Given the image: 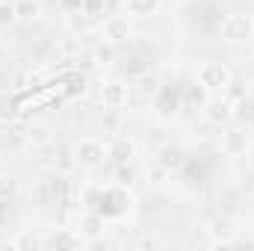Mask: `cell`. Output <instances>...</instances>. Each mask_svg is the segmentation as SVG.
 Segmentation results:
<instances>
[{"label": "cell", "mask_w": 254, "mask_h": 251, "mask_svg": "<svg viewBox=\"0 0 254 251\" xmlns=\"http://www.w3.org/2000/svg\"><path fill=\"white\" fill-rule=\"evenodd\" d=\"M252 33H254V21H252V15H246V12H228L219 21V39L228 42V45L249 42Z\"/></svg>", "instance_id": "1"}, {"label": "cell", "mask_w": 254, "mask_h": 251, "mask_svg": "<svg viewBox=\"0 0 254 251\" xmlns=\"http://www.w3.org/2000/svg\"><path fill=\"white\" fill-rule=\"evenodd\" d=\"M234 80L231 68L225 63H216V60H207V63L198 65L195 71V83L204 89V92H225V86Z\"/></svg>", "instance_id": "2"}, {"label": "cell", "mask_w": 254, "mask_h": 251, "mask_svg": "<svg viewBox=\"0 0 254 251\" xmlns=\"http://www.w3.org/2000/svg\"><path fill=\"white\" fill-rule=\"evenodd\" d=\"M130 207V195H127V189L119 184V187H107L98 192V204L92 207V210H98L104 219H119V216H125V210Z\"/></svg>", "instance_id": "3"}, {"label": "cell", "mask_w": 254, "mask_h": 251, "mask_svg": "<svg viewBox=\"0 0 254 251\" xmlns=\"http://www.w3.org/2000/svg\"><path fill=\"white\" fill-rule=\"evenodd\" d=\"M151 104H154V113L160 119H172L184 110V92L178 86H160L157 95L151 98Z\"/></svg>", "instance_id": "4"}, {"label": "cell", "mask_w": 254, "mask_h": 251, "mask_svg": "<svg viewBox=\"0 0 254 251\" xmlns=\"http://www.w3.org/2000/svg\"><path fill=\"white\" fill-rule=\"evenodd\" d=\"M104 157H107V145H104L101 139H95V136H83V139L74 145V163H77V166L95 169V166L104 163Z\"/></svg>", "instance_id": "5"}, {"label": "cell", "mask_w": 254, "mask_h": 251, "mask_svg": "<svg viewBox=\"0 0 254 251\" xmlns=\"http://www.w3.org/2000/svg\"><path fill=\"white\" fill-rule=\"evenodd\" d=\"M101 39L110 42V45H127L133 39V24H130V15H110L104 18L101 24Z\"/></svg>", "instance_id": "6"}, {"label": "cell", "mask_w": 254, "mask_h": 251, "mask_svg": "<svg viewBox=\"0 0 254 251\" xmlns=\"http://www.w3.org/2000/svg\"><path fill=\"white\" fill-rule=\"evenodd\" d=\"M204 234L210 237L213 246H234L237 237H240V225H237L234 216H216V219L204 228Z\"/></svg>", "instance_id": "7"}, {"label": "cell", "mask_w": 254, "mask_h": 251, "mask_svg": "<svg viewBox=\"0 0 254 251\" xmlns=\"http://www.w3.org/2000/svg\"><path fill=\"white\" fill-rule=\"evenodd\" d=\"M219 148H222V154H228V157H243L249 148H252V133H249V127H231V130H225L222 136H219Z\"/></svg>", "instance_id": "8"}, {"label": "cell", "mask_w": 254, "mask_h": 251, "mask_svg": "<svg viewBox=\"0 0 254 251\" xmlns=\"http://www.w3.org/2000/svg\"><path fill=\"white\" fill-rule=\"evenodd\" d=\"M125 71L127 77H133V80H139V77H145V74H151L154 71V54L148 51V48H136V51H130L125 57Z\"/></svg>", "instance_id": "9"}, {"label": "cell", "mask_w": 254, "mask_h": 251, "mask_svg": "<svg viewBox=\"0 0 254 251\" xmlns=\"http://www.w3.org/2000/svg\"><path fill=\"white\" fill-rule=\"evenodd\" d=\"M83 240H98L101 234H104V216L98 213V210H86V213H80L77 216V228H74Z\"/></svg>", "instance_id": "10"}, {"label": "cell", "mask_w": 254, "mask_h": 251, "mask_svg": "<svg viewBox=\"0 0 254 251\" xmlns=\"http://www.w3.org/2000/svg\"><path fill=\"white\" fill-rule=\"evenodd\" d=\"M157 163H160L169 175H175V172L184 169V163H187V151L178 148V145H160V148H157Z\"/></svg>", "instance_id": "11"}, {"label": "cell", "mask_w": 254, "mask_h": 251, "mask_svg": "<svg viewBox=\"0 0 254 251\" xmlns=\"http://www.w3.org/2000/svg\"><path fill=\"white\" fill-rule=\"evenodd\" d=\"M101 104H104L107 110H122V107H127V86L119 83V80L104 83V89H101Z\"/></svg>", "instance_id": "12"}, {"label": "cell", "mask_w": 254, "mask_h": 251, "mask_svg": "<svg viewBox=\"0 0 254 251\" xmlns=\"http://www.w3.org/2000/svg\"><path fill=\"white\" fill-rule=\"evenodd\" d=\"M80 246H83V237L74 228H60L57 234L45 237V249H80Z\"/></svg>", "instance_id": "13"}, {"label": "cell", "mask_w": 254, "mask_h": 251, "mask_svg": "<svg viewBox=\"0 0 254 251\" xmlns=\"http://www.w3.org/2000/svg\"><path fill=\"white\" fill-rule=\"evenodd\" d=\"M234 116V110H231V104L225 101V98H213V101H204V119L207 122H213V125H225L228 119Z\"/></svg>", "instance_id": "14"}, {"label": "cell", "mask_w": 254, "mask_h": 251, "mask_svg": "<svg viewBox=\"0 0 254 251\" xmlns=\"http://www.w3.org/2000/svg\"><path fill=\"white\" fill-rule=\"evenodd\" d=\"M107 157H113V163H116V166L130 163V160L136 157V142H133V139H127V136H119L113 145H107Z\"/></svg>", "instance_id": "15"}, {"label": "cell", "mask_w": 254, "mask_h": 251, "mask_svg": "<svg viewBox=\"0 0 254 251\" xmlns=\"http://www.w3.org/2000/svg\"><path fill=\"white\" fill-rule=\"evenodd\" d=\"M122 9L130 18H151L160 12V0H122Z\"/></svg>", "instance_id": "16"}, {"label": "cell", "mask_w": 254, "mask_h": 251, "mask_svg": "<svg viewBox=\"0 0 254 251\" xmlns=\"http://www.w3.org/2000/svg\"><path fill=\"white\" fill-rule=\"evenodd\" d=\"M18 116H21L18 98L12 92H0V125H12Z\"/></svg>", "instance_id": "17"}, {"label": "cell", "mask_w": 254, "mask_h": 251, "mask_svg": "<svg viewBox=\"0 0 254 251\" xmlns=\"http://www.w3.org/2000/svg\"><path fill=\"white\" fill-rule=\"evenodd\" d=\"M15 15L21 24H33L42 15V0H15Z\"/></svg>", "instance_id": "18"}, {"label": "cell", "mask_w": 254, "mask_h": 251, "mask_svg": "<svg viewBox=\"0 0 254 251\" xmlns=\"http://www.w3.org/2000/svg\"><path fill=\"white\" fill-rule=\"evenodd\" d=\"M9 246H12V249H45V237H39V234H33V231H21Z\"/></svg>", "instance_id": "19"}, {"label": "cell", "mask_w": 254, "mask_h": 251, "mask_svg": "<svg viewBox=\"0 0 254 251\" xmlns=\"http://www.w3.org/2000/svg\"><path fill=\"white\" fill-rule=\"evenodd\" d=\"M24 136H27V142L36 148V145H45V142H51L54 139V133H51V127L45 125H30L27 130H24Z\"/></svg>", "instance_id": "20"}, {"label": "cell", "mask_w": 254, "mask_h": 251, "mask_svg": "<svg viewBox=\"0 0 254 251\" xmlns=\"http://www.w3.org/2000/svg\"><path fill=\"white\" fill-rule=\"evenodd\" d=\"M234 107H237V119H240L246 127H254V98L252 95H246V98L237 101Z\"/></svg>", "instance_id": "21"}, {"label": "cell", "mask_w": 254, "mask_h": 251, "mask_svg": "<svg viewBox=\"0 0 254 251\" xmlns=\"http://www.w3.org/2000/svg\"><path fill=\"white\" fill-rule=\"evenodd\" d=\"M92 57H95V63L98 65H107V63H113L116 60V45H110V42H98L95 45V51H92Z\"/></svg>", "instance_id": "22"}, {"label": "cell", "mask_w": 254, "mask_h": 251, "mask_svg": "<svg viewBox=\"0 0 254 251\" xmlns=\"http://www.w3.org/2000/svg\"><path fill=\"white\" fill-rule=\"evenodd\" d=\"M18 15H15V0H0V27L6 24H15Z\"/></svg>", "instance_id": "23"}, {"label": "cell", "mask_w": 254, "mask_h": 251, "mask_svg": "<svg viewBox=\"0 0 254 251\" xmlns=\"http://www.w3.org/2000/svg\"><path fill=\"white\" fill-rule=\"evenodd\" d=\"M104 6H107V0H83V15L86 18H98L104 12Z\"/></svg>", "instance_id": "24"}, {"label": "cell", "mask_w": 254, "mask_h": 251, "mask_svg": "<svg viewBox=\"0 0 254 251\" xmlns=\"http://www.w3.org/2000/svg\"><path fill=\"white\" fill-rule=\"evenodd\" d=\"M60 54H65V57L80 54V42H77V39H63V42H60Z\"/></svg>", "instance_id": "25"}, {"label": "cell", "mask_w": 254, "mask_h": 251, "mask_svg": "<svg viewBox=\"0 0 254 251\" xmlns=\"http://www.w3.org/2000/svg\"><path fill=\"white\" fill-rule=\"evenodd\" d=\"M12 192H15V181L9 175H0V198H12Z\"/></svg>", "instance_id": "26"}, {"label": "cell", "mask_w": 254, "mask_h": 251, "mask_svg": "<svg viewBox=\"0 0 254 251\" xmlns=\"http://www.w3.org/2000/svg\"><path fill=\"white\" fill-rule=\"evenodd\" d=\"M119 184H122V187H130V184H133V169H127V163H122V166H119Z\"/></svg>", "instance_id": "27"}, {"label": "cell", "mask_w": 254, "mask_h": 251, "mask_svg": "<svg viewBox=\"0 0 254 251\" xmlns=\"http://www.w3.org/2000/svg\"><path fill=\"white\" fill-rule=\"evenodd\" d=\"M60 6L65 12H80L83 15V0H60Z\"/></svg>", "instance_id": "28"}, {"label": "cell", "mask_w": 254, "mask_h": 251, "mask_svg": "<svg viewBox=\"0 0 254 251\" xmlns=\"http://www.w3.org/2000/svg\"><path fill=\"white\" fill-rule=\"evenodd\" d=\"M9 219V198H0V225Z\"/></svg>", "instance_id": "29"}, {"label": "cell", "mask_w": 254, "mask_h": 251, "mask_svg": "<svg viewBox=\"0 0 254 251\" xmlns=\"http://www.w3.org/2000/svg\"><path fill=\"white\" fill-rule=\"evenodd\" d=\"M136 246H139V249H157L160 243H157V240H139Z\"/></svg>", "instance_id": "30"}, {"label": "cell", "mask_w": 254, "mask_h": 251, "mask_svg": "<svg viewBox=\"0 0 254 251\" xmlns=\"http://www.w3.org/2000/svg\"><path fill=\"white\" fill-rule=\"evenodd\" d=\"M246 157H249V169H252V172H254V142H252V148L246 151Z\"/></svg>", "instance_id": "31"}]
</instances>
